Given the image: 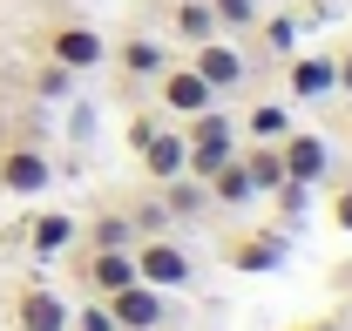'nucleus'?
Segmentation results:
<instances>
[{"mask_svg":"<svg viewBox=\"0 0 352 331\" xmlns=\"http://www.w3.org/2000/svg\"><path fill=\"white\" fill-rule=\"evenodd\" d=\"M34 54L61 61L68 75H88V68H102V61H109V34H102L95 21H75V14H61V21H47L41 34H34Z\"/></svg>","mask_w":352,"mask_h":331,"instance_id":"obj_1","label":"nucleus"},{"mask_svg":"<svg viewBox=\"0 0 352 331\" xmlns=\"http://www.w3.org/2000/svg\"><path fill=\"white\" fill-rule=\"evenodd\" d=\"M325 216H332V230H346V237H352V183H339V190L325 196Z\"/></svg>","mask_w":352,"mask_h":331,"instance_id":"obj_26","label":"nucleus"},{"mask_svg":"<svg viewBox=\"0 0 352 331\" xmlns=\"http://www.w3.org/2000/svg\"><path fill=\"white\" fill-rule=\"evenodd\" d=\"M75 271H82V284L95 290V297L135 284V257H129V250H95V244H82V250H75Z\"/></svg>","mask_w":352,"mask_h":331,"instance_id":"obj_10","label":"nucleus"},{"mask_svg":"<svg viewBox=\"0 0 352 331\" xmlns=\"http://www.w3.org/2000/svg\"><path fill=\"white\" fill-rule=\"evenodd\" d=\"M109 304V318H116V331H163V318H170V290H156V284H122V290H109L102 297Z\"/></svg>","mask_w":352,"mask_h":331,"instance_id":"obj_6","label":"nucleus"},{"mask_svg":"<svg viewBox=\"0 0 352 331\" xmlns=\"http://www.w3.org/2000/svg\"><path fill=\"white\" fill-rule=\"evenodd\" d=\"M332 95V54H285V102H325Z\"/></svg>","mask_w":352,"mask_h":331,"instance_id":"obj_12","label":"nucleus"},{"mask_svg":"<svg viewBox=\"0 0 352 331\" xmlns=\"http://www.w3.org/2000/svg\"><path fill=\"white\" fill-rule=\"evenodd\" d=\"M332 95H346V102H352V41L332 47Z\"/></svg>","mask_w":352,"mask_h":331,"instance_id":"obj_27","label":"nucleus"},{"mask_svg":"<svg viewBox=\"0 0 352 331\" xmlns=\"http://www.w3.org/2000/svg\"><path fill=\"white\" fill-rule=\"evenodd\" d=\"M129 257H135V277H142V284H156V290H183L190 277H197V257L176 244V237H163V230L135 237Z\"/></svg>","mask_w":352,"mask_h":331,"instance_id":"obj_2","label":"nucleus"},{"mask_svg":"<svg viewBox=\"0 0 352 331\" xmlns=\"http://www.w3.org/2000/svg\"><path fill=\"white\" fill-rule=\"evenodd\" d=\"M156 128H163V115H135V122H129V149H142Z\"/></svg>","mask_w":352,"mask_h":331,"instance_id":"obj_28","label":"nucleus"},{"mask_svg":"<svg viewBox=\"0 0 352 331\" xmlns=\"http://www.w3.org/2000/svg\"><path fill=\"white\" fill-rule=\"evenodd\" d=\"M244 135H251V142H285V135H292V109H285V102H251V109H244Z\"/></svg>","mask_w":352,"mask_h":331,"instance_id":"obj_19","label":"nucleus"},{"mask_svg":"<svg viewBox=\"0 0 352 331\" xmlns=\"http://www.w3.org/2000/svg\"><path fill=\"white\" fill-rule=\"evenodd\" d=\"M190 68L217 88V102H223V95H237V88H244V75H251V61L237 54V41H223V34H210V41L190 47Z\"/></svg>","mask_w":352,"mask_h":331,"instance_id":"obj_8","label":"nucleus"},{"mask_svg":"<svg viewBox=\"0 0 352 331\" xmlns=\"http://www.w3.org/2000/svg\"><path fill=\"white\" fill-rule=\"evenodd\" d=\"M170 34H176L183 47L210 41V34H217V21H210V0H170Z\"/></svg>","mask_w":352,"mask_h":331,"instance_id":"obj_17","label":"nucleus"},{"mask_svg":"<svg viewBox=\"0 0 352 331\" xmlns=\"http://www.w3.org/2000/svg\"><path fill=\"white\" fill-rule=\"evenodd\" d=\"M68 325H75V331H116V318H109V304H102V297H88L82 311H68Z\"/></svg>","mask_w":352,"mask_h":331,"instance_id":"obj_25","label":"nucleus"},{"mask_svg":"<svg viewBox=\"0 0 352 331\" xmlns=\"http://www.w3.org/2000/svg\"><path fill=\"white\" fill-rule=\"evenodd\" d=\"M237 163H244V176H251V190H258V196H271V190L285 183V156H278V142H244V149H237Z\"/></svg>","mask_w":352,"mask_h":331,"instance_id":"obj_15","label":"nucleus"},{"mask_svg":"<svg viewBox=\"0 0 352 331\" xmlns=\"http://www.w3.org/2000/svg\"><path fill=\"white\" fill-rule=\"evenodd\" d=\"M204 190H210V203H230V209H244L258 190H251V176H244V163L230 156V163H217L210 176H204Z\"/></svg>","mask_w":352,"mask_h":331,"instance_id":"obj_18","label":"nucleus"},{"mask_svg":"<svg viewBox=\"0 0 352 331\" xmlns=\"http://www.w3.org/2000/svg\"><path fill=\"white\" fill-rule=\"evenodd\" d=\"M47 183H54L47 149H34V142H7L0 149V196H41Z\"/></svg>","mask_w":352,"mask_h":331,"instance_id":"obj_7","label":"nucleus"},{"mask_svg":"<svg viewBox=\"0 0 352 331\" xmlns=\"http://www.w3.org/2000/svg\"><path fill=\"white\" fill-rule=\"evenodd\" d=\"M34 95H41V102H68V95H75V75H68L61 61H47V54H41V68H34Z\"/></svg>","mask_w":352,"mask_h":331,"instance_id":"obj_23","label":"nucleus"},{"mask_svg":"<svg viewBox=\"0 0 352 331\" xmlns=\"http://www.w3.org/2000/svg\"><path fill=\"white\" fill-rule=\"evenodd\" d=\"M271 203H278L285 223H292V216H305V209H311V183H292V176H285V183L271 190Z\"/></svg>","mask_w":352,"mask_h":331,"instance_id":"obj_24","label":"nucleus"},{"mask_svg":"<svg viewBox=\"0 0 352 331\" xmlns=\"http://www.w3.org/2000/svg\"><path fill=\"white\" fill-rule=\"evenodd\" d=\"M278 156H285V176H292V183H311V190H318V183L332 176V142H325L318 128H292V135L278 142Z\"/></svg>","mask_w":352,"mask_h":331,"instance_id":"obj_9","label":"nucleus"},{"mask_svg":"<svg viewBox=\"0 0 352 331\" xmlns=\"http://www.w3.org/2000/svg\"><path fill=\"white\" fill-rule=\"evenodd\" d=\"M109 61L122 68V82H156L170 68V47L156 34H122V41H109Z\"/></svg>","mask_w":352,"mask_h":331,"instance_id":"obj_11","label":"nucleus"},{"mask_svg":"<svg viewBox=\"0 0 352 331\" xmlns=\"http://www.w3.org/2000/svg\"><path fill=\"white\" fill-rule=\"evenodd\" d=\"M285 230H271V223H251V230H230L223 237V264L237 271V277H271V271H285Z\"/></svg>","mask_w":352,"mask_h":331,"instance_id":"obj_3","label":"nucleus"},{"mask_svg":"<svg viewBox=\"0 0 352 331\" xmlns=\"http://www.w3.org/2000/svg\"><path fill=\"white\" fill-rule=\"evenodd\" d=\"M75 237H82V223H75V216H68V209H41V216H34V223H28V250H34V257H61V250H75Z\"/></svg>","mask_w":352,"mask_h":331,"instance_id":"obj_14","label":"nucleus"},{"mask_svg":"<svg viewBox=\"0 0 352 331\" xmlns=\"http://www.w3.org/2000/svg\"><path fill=\"white\" fill-rule=\"evenodd\" d=\"M339 135H346V149H352V109H346V122H339Z\"/></svg>","mask_w":352,"mask_h":331,"instance_id":"obj_30","label":"nucleus"},{"mask_svg":"<svg viewBox=\"0 0 352 331\" xmlns=\"http://www.w3.org/2000/svg\"><path fill=\"white\" fill-rule=\"evenodd\" d=\"M210 102H217V88L204 82L190 61H176V54H170V68L156 75V109H163L170 122H183V115H197V109H210Z\"/></svg>","mask_w":352,"mask_h":331,"instance_id":"obj_5","label":"nucleus"},{"mask_svg":"<svg viewBox=\"0 0 352 331\" xmlns=\"http://www.w3.org/2000/svg\"><path fill=\"white\" fill-rule=\"evenodd\" d=\"M156 190H163V196H156L163 216H183V223H190V216H204V209H210V190H204L197 176H170V183H156Z\"/></svg>","mask_w":352,"mask_h":331,"instance_id":"obj_16","label":"nucleus"},{"mask_svg":"<svg viewBox=\"0 0 352 331\" xmlns=\"http://www.w3.org/2000/svg\"><path fill=\"white\" fill-rule=\"evenodd\" d=\"M251 34L285 61V54H298V14H258V27H251Z\"/></svg>","mask_w":352,"mask_h":331,"instance_id":"obj_21","label":"nucleus"},{"mask_svg":"<svg viewBox=\"0 0 352 331\" xmlns=\"http://www.w3.org/2000/svg\"><path fill=\"white\" fill-rule=\"evenodd\" d=\"M183 156H190V142H183V128L163 122L142 149H135V163H142V176L149 183H170V176H183Z\"/></svg>","mask_w":352,"mask_h":331,"instance_id":"obj_13","label":"nucleus"},{"mask_svg":"<svg viewBox=\"0 0 352 331\" xmlns=\"http://www.w3.org/2000/svg\"><path fill=\"white\" fill-rule=\"evenodd\" d=\"M292 331H339L332 318H305V325H292Z\"/></svg>","mask_w":352,"mask_h":331,"instance_id":"obj_29","label":"nucleus"},{"mask_svg":"<svg viewBox=\"0 0 352 331\" xmlns=\"http://www.w3.org/2000/svg\"><path fill=\"white\" fill-rule=\"evenodd\" d=\"M264 14V0H210V21H217V34H251Z\"/></svg>","mask_w":352,"mask_h":331,"instance_id":"obj_22","label":"nucleus"},{"mask_svg":"<svg viewBox=\"0 0 352 331\" xmlns=\"http://www.w3.org/2000/svg\"><path fill=\"white\" fill-rule=\"evenodd\" d=\"M7 325L14 331H68V297L41 277H28V284L7 290Z\"/></svg>","mask_w":352,"mask_h":331,"instance_id":"obj_4","label":"nucleus"},{"mask_svg":"<svg viewBox=\"0 0 352 331\" xmlns=\"http://www.w3.org/2000/svg\"><path fill=\"white\" fill-rule=\"evenodd\" d=\"M88 244H95V250H129V244H135L129 209H102V216L88 223Z\"/></svg>","mask_w":352,"mask_h":331,"instance_id":"obj_20","label":"nucleus"}]
</instances>
